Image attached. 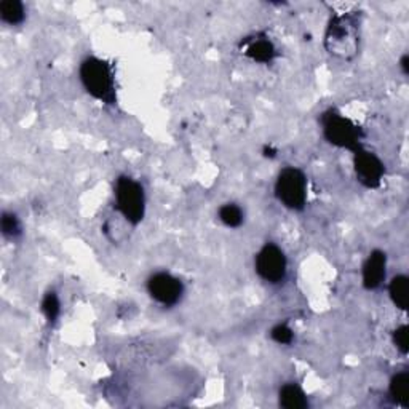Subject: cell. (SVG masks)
I'll list each match as a JSON object with an SVG mask.
<instances>
[{
	"mask_svg": "<svg viewBox=\"0 0 409 409\" xmlns=\"http://www.w3.org/2000/svg\"><path fill=\"white\" fill-rule=\"evenodd\" d=\"M391 339H394L395 347L398 349L403 355H408V352H409L408 326L406 325H401V326L396 328V330L394 331V336H391Z\"/></svg>",
	"mask_w": 409,
	"mask_h": 409,
	"instance_id": "cell-19",
	"label": "cell"
},
{
	"mask_svg": "<svg viewBox=\"0 0 409 409\" xmlns=\"http://www.w3.org/2000/svg\"><path fill=\"white\" fill-rule=\"evenodd\" d=\"M275 195L286 208L295 211L304 210L307 201V177L301 170L288 166L276 177Z\"/></svg>",
	"mask_w": 409,
	"mask_h": 409,
	"instance_id": "cell-5",
	"label": "cell"
},
{
	"mask_svg": "<svg viewBox=\"0 0 409 409\" xmlns=\"http://www.w3.org/2000/svg\"><path fill=\"white\" fill-rule=\"evenodd\" d=\"M42 312L45 316H47V321L50 325H53L58 320V316H60V312H61V305H60V299H58L56 293L51 291L43 297Z\"/></svg>",
	"mask_w": 409,
	"mask_h": 409,
	"instance_id": "cell-16",
	"label": "cell"
},
{
	"mask_svg": "<svg viewBox=\"0 0 409 409\" xmlns=\"http://www.w3.org/2000/svg\"><path fill=\"white\" fill-rule=\"evenodd\" d=\"M0 226H2V232L5 237L15 239V237H18V235H21V222H20V219L16 217V215H13V213H4Z\"/></svg>",
	"mask_w": 409,
	"mask_h": 409,
	"instance_id": "cell-17",
	"label": "cell"
},
{
	"mask_svg": "<svg viewBox=\"0 0 409 409\" xmlns=\"http://www.w3.org/2000/svg\"><path fill=\"white\" fill-rule=\"evenodd\" d=\"M387 274V256L381 250H374L363 264V285L366 290H377Z\"/></svg>",
	"mask_w": 409,
	"mask_h": 409,
	"instance_id": "cell-9",
	"label": "cell"
},
{
	"mask_svg": "<svg viewBox=\"0 0 409 409\" xmlns=\"http://www.w3.org/2000/svg\"><path fill=\"white\" fill-rule=\"evenodd\" d=\"M400 67H401L403 74H405V76H408V74H409V56H408V55H403V56H401Z\"/></svg>",
	"mask_w": 409,
	"mask_h": 409,
	"instance_id": "cell-20",
	"label": "cell"
},
{
	"mask_svg": "<svg viewBox=\"0 0 409 409\" xmlns=\"http://www.w3.org/2000/svg\"><path fill=\"white\" fill-rule=\"evenodd\" d=\"M245 55L253 61L262 62V65H269V62L274 61L276 50L274 47V43L270 42L267 37H256L248 43Z\"/></svg>",
	"mask_w": 409,
	"mask_h": 409,
	"instance_id": "cell-10",
	"label": "cell"
},
{
	"mask_svg": "<svg viewBox=\"0 0 409 409\" xmlns=\"http://www.w3.org/2000/svg\"><path fill=\"white\" fill-rule=\"evenodd\" d=\"M147 291L154 301L170 307L180 302L184 288L176 276L166 272H157L147 280Z\"/></svg>",
	"mask_w": 409,
	"mask_h": 409,
	"instance_id": "cell-8",
	"label": "cell"
},
{
	"mask_svg": "<svg viewBox=\"0 0 409 409\" xmlns=\"http://www.w3.org/2000/svg\"><path fill=\"white\" fill-rule=\"evenodd\" d=\"M390 396L396 405L401 408H409V373L401 371L396 373L390 381Z\"/></svg>",
	"mask_w": 409,
	"mask_h": 409,
	"instance_id": "cell-11",
	"label": "cell"
},
{
	"mask_svg": "<svg viewBox=\"0 0 409 409\" xmlns=\"http://www.w3.org/2000/svg\"><path fill=\"white\" fill-rule=\"evenodd\" d=\"M270 337H272L276 344L288 345L293 342V339H295V333H293L290 326L276 325L275 328H272V331H270Z\"/></svg>",
	"mask_w": 409,
	"mask_h": 409,
	"instance_id": "cell-18",
	"label": "cell"
},
{
	"mask_svg": "<svg viewBox=\"0 0 409 409\" xmlns=\"http://www.w3.org/2000/svg\"><path fill=\"white\" fill-rule=\"evenodd\" d=\"M80 80L88 93L107 105L115 101V86L114 74L109 62L100 58H86L80 66Z\"/></svg>",
	"mask_w": 409,
	"mask_h": 409,
	"instance_id": "cell-2",
	"label": "cell"
},
{
	"mask_svg": "<svg viewBox=\"0 0 409 409\" xmlns=\"http://www.w3.org/2000/svg\"><path fill=\"white\" fill-rule=\"evenodd\" d=\"M219 219L226 224L227 227H240L241 224H243V211L239 205L235 203H227L221 206V210H219Z\"/></svg>",
	"mask_w": 409,
	"mask_h": 409,
	"instance_id": "cell-15",
	"label": "cell"
},
{
	"mask_svg": "<svg viewBox=\"0 0 409 409\" xmlns=\"http://www.w3.org/2000/svg\"><path fill=\"white\" fill-rule=\"evenodd\" d=\"M408 285L409 280L406 275L394 276L389 285V295L391 302H394L395 307L400 310L408 309Z\"/></svg>",
	"mask_w": 409,
	"mask_h": 409,
	"instance_id": "cell-13",
	"label": "cell"
},
{
	"mask_svg": "<svg viewBox=\"0 0 409 409\" xmlns=\"http://www.w3.org/2000/svg\"><path fill=\"white\" fill-rule=\"evenodd\" d=\"M280 405L286 409H304L309 406L307 396L296 384H286L280 389Z\"/></svg>",
	"mask_w": 409,
	"mask_h": 409,
	"instance_id": "cell-12",
	"label": "cell"
},
{
	"mask_svg": "<svg viewBox=\"0 0 409 409\" xmlns=\"http://www.w3.org/2000/svg\"><path fill=\"white\" fill-rule=\"evenodd\" d=\"M115 201L120 211L130 224H140L146 213V197L140 182L128 176H120L115 184Z\"/></svg>",
	"mask_w": 409,
	"mask_h": 409,
	"instance_id": "cell-4",
	"label": "cell"
},
{
	"mask_svg": "<svg viewBox=\"0 0 409 409\" xmlns=\"http://www.w3.org/2000/svg\"><path fill=\"white\" fill-rule=\"evenodd\" d=\"M354 166L355 175L360 184L368 189H377L381 186L385 175V166L381 159L373 152L366 151L365 147L356 149L354 152Z\"/></svg>",
	"mask_w": 409,
	"mask_h": 409,
	"instance_id": "cell-7",
	"label": "cell"
},
{
	"mask_svg": "<svg viewBox=\"0 0 409 409\" xmlns=\"http://www.w3.org/2000/svg\"><path fill=\"white\" fill-rule=\"evenodd\" d=\"M358 21L352 15H337L330 21L325 45L331 55L352 60L358 50Z\"/></svg>",
	"mask_w": 409,
	"mask_h": 409,
	"instance_id": "cell-1",
	"label": "cell"
},
{
	"mask_svg": "<svg viewBox=\"0 0 409 409\" xmlns=\"http://www.w3.org/2000/svg\"><path fill=\"white\" fill-rule=\"evenodd\" d=\"M321 126H323L326 141L333 146L349 149L352 152L361 147V128L350 119L339 114L336 109H330L321 115Z\"/></svg>",
	"mask_w": 409,
	"mask_h": 409,
	"instance_id": "cell-3",
	"label": "cell"
},
{
	"mask_svg": "<svg viewBox=\"0 0 409 409\" xmlns=\"http://www.w3.org/2000/svg\"><path fill=\"white\" fill-rule=\"evenodd\" d=\"M286 256L279 246L267 243L261 248L256 256V272L267 283L276 285L286 276Z\"/></svg>",
	"mask_w": 409,
	"mask_h": 409,
	"instance_id": "cell-6",
	"label": "cell"
},
{
	"mask_svg": "<svg viewBox=\"0 0 409 409\" xmlns=\"http://www.w3.org/2000/svg\"><path fill=\"white\" fill-rule=\"evenodd\" d=\"M25 5L20 0H4V2H0V18L7 25H21L25 21Z\"/></svg>",
	"mask_w": 409,
	"mask_h": 409,
	"instance_id": "cell-14",
	"label": "cell"
}]
</instances>
